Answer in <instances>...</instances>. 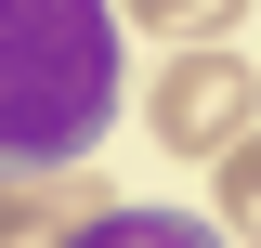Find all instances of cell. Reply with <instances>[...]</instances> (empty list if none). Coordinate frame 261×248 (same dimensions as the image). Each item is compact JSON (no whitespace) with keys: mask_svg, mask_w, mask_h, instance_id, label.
Instances as JSON below:
<instances>
[{"mask_svg":"<svg viewBox=\"0 0 261 248\" xmlns=\"http://www.w3.org/2000/svg\"><path fill=\"white\" fill-rule=\"evenodd\" d=\"M130 105V53L105 0H0V248H53L92 222V144Z\"/></svg>","mask_w":261,"mask_h":248,"instance_id":"6da1fadb","label":"cell"},{"mask_svg":"<svg viewBox=\"0 0 261 248\" xmlns=\"http://www.w3.org/2000/svg\"><path fill=\"white\" fill-rule=\"evenodd\" d=\"M144 118H157V144L170 157H222L235 131H261V65L248 53H170L157 65V92H144Z\"/></svg>","mask_w":261,"mask_h":248,"instance_id":"7a4b0ae2","label":"cell"},{"mask_svg":"<svg viewBox=\"0 0 261 248\" xmlns=\"http://www.w3.org/2000/svg\"><path fill=\"white\" fill-rule=\"evenodd\" d=\"M53 248H235L222 222H196V209H157V196H105L92 222H65Z\"/></svg>","mask_w":261,"mask_h":248,"instance_id":"3957f363","label":"cell"},{"mask_svg":"<svg viewBox=\"0 0 261 248\" xmlns=\"http://www.w3.org/2000/svg\"><path fill=\"white\" fill-rule=\"evenodd\" d=\"M130 39H170V53H209V39H235V13L248 0H105Z\"/></svg>","mask_w":261,"mask_h":248,"instance_id":"277c9868","label":"cell"},{"mask_svg":"<svg viewBox=\"0 0 261 248\" xmlns=\"http://www.w3.org/2000/svg\"><path fill=\"white\" fill-rule=\"evenodd\" d=\"M209 222H222L235 248H261V131H235V144L209 157Z\"/></svg>","mask_w":261,"mask_h":248,"instance_id":"5b68a950","label":"cell"}]
</instances>
